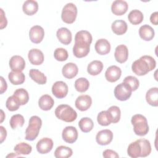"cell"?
Returning a JSON list of instances; mask_svg holds the SVG:
<instances>
[{
  "instance_id": "obj_1",
  "label": "cell",
  "mask_w": 158,
  "mask_h": 158,
  "mask_svg": "<svg viewBox=\"0 0 158 158\" xmlns=\"http://www.w3.org/2000/svg\"><path fill=\"white\" fill-rule=\"evenodd\" d=\"M156 62L150 56H141L139 59L133 62L131 65L132 71L138 76H143L155 69Z\"/></svg>"
},
{
  "instance_id": "obj_2",
  "label": "cell",
  "mask_w": 158,
  "mask_h": 158,
  "mask_svg": "<svg viewBox=\"0 0 158 158\" xmlns=\"http://www.w3.org/2000/svg\"><path fill=\"white\" fill-rule=\"evenodd\" d=\"M55 115L57 118L65 122H72L77 117L76 111L67 104L58 106L55 110Z\"/></svg>"
},
{
  "instance_id": "obj_3",
  "label": "cell",
  "mask_w": 158,
  "mask_h": 158,
  "mask_svg": "<svg viewBox=\"0 0 158 158\" xmlns=\"http://www.w3.org/2000/svg\"><path fill=\"white\" fill-rule=\"evenodd\" d=\"M42 125L41 119L36 115L31 116L29 120L28 126L25 130V139L33 141L38 136Z\"/></svg>"
},
{
  "instance_id": "obj_4",
  "label": "cell",
  "mask_w": 158,
  "mask_h": 158,
  "mask_svg": "<svg viewBox=\"0 0 158 158\" xmlns=\"http://www.w3.org/2000/svg\"><path fill=\"white\" fill-rule=\"evenodd\" d=\"M131 122L133 126V131L136 135L143 136L149 131V125L146 118L141 114H135L131 117Z\"/></svg>"
},
{
  "instance_id": "obj_5",
  "label": "cell",
  "mask_w": 158,
  "mask_h": 158,
  "mask_svg": "<svg viewBox=\"0 0 158 158\" xmlns=\"http://www.w3.org/2000/svg\"><path fill=\"white\" fill-rule=\"evenodd\" d=\"M77 15V8L73 3H67L64 6L61 14V19L64 22L68 24L73 23Z\"/></svg>"
},
{
  "instance_id": "obj_6",
  "label": "cell",
  "mask_w": 158,
  "mask_h": 158,
  "mask_svg": "<svg viewBox=\"0 0 158 158\" xmlns=\"http://www.w3.org/2000/svg\"><path fill=\"white\" fill-rule=\"evenodd\" d=\"M131 87L125 83H121L114 89V96L119 101H125L128 99L131 95Z\"/></svg>"
},
{
  "instance_id": "obj_7",
  "label": "cell",
  "mask_w": 158,
  "mask_h": 158,
  "mask_svg": "<svg viewBox=\"0 0 158 158\" xmlns=\"http://www.w3.org/2000/svg\"><path fill=\"white\" fill-rule=\"evenodd\" d=\"M68 86L62 81L55 82L52 86V93L53 95L59 99L65 98L68 93Z\"/></svg>"
},
{
  "instance_id": "obj_8",
  "label": "cell",
  "mask_w": 158,
  "mask_h": 158,
  "mask_svg": "<svg viewBox=\"0 0 158 158\" xmlns=\"http://www.w3.org/2000/svg\"><path fill=\"white\" fill-rule=\"evenodd\" d=\"M62 137L66 143L72 144L75 143L78 138V131L74 127H66L62 130Z\"/></svg>"
},
{
  "instance_id": "obj_9",
  "label": "cell",
  "mask_w": 158,
  "mask_h": 158,
  "mask_svg": "<svg viewBox=\"0 0 158 158\" xmlns=\"http://www.w3.org/2000/svg\"><path fill=\"white\" fill-rule=\"evenodd\" d=\"M44 36V29L40 25L33 26L29 31V37L31 41L35 44L41 43Z\"/></svg>"
},
{
  "instance_id": "obj_10",
  "label": "cell",
  "mask_w": 158,
  "mask_h": 158,
  "mask_svg": "<svg viewBox=\"0 0 158 158\" xmlns=\"http://www.w3.org/2000/svg\"><path fill=\"white\" fill-rule=\"evenodd\" d=\"M90 51V44L81 43L75 42L73 47V53L77 58H82L86 56Z\"/></svg>"
},
{
  "instance_id": "obj_11",
  "label": "cell",
  "mask_w": 158,
  "mask_h": 158,
  "mask_svg": "<svg viewBox=\"0 0 158 158\" xmlns=\"http://www.w3.org/2000/svg\"><path fill=\"white\" fill-rule=\"evenodd\" d=\"M113 139V133L112 131L108 129H105L99 131L96 136V140L98 144L105 146L110 144Z\"/></svg>"
},
{
  "instance_id": "obj_12",
  "label": "cell",
  "mask_w": 158,
  "mask_h": 158,
  "mask_svg": "<svg viewBox=\"0 0 158 158\" xmlns=\"http://www.w3.org/2000/svg\"><path fill=\"white\" fill-rule=\"evenodd\" d=\"M53 141L49 138H43L39 140L36 148L37 151L42 154L49 152L53 147Z\"/></svg>"
},
{
  "instance_id": "obj_13",
  "label": "cell",
  "mask_w": 158,
  "mask_h": 158,
  "mask_svg": "<svg viewBox=\"0 0 158 158\" xmlns=\"http://www.w3.org/2000/svg\"><path fill=\"white\" fill-rule=\"evenodd\" d=\"M121 75L122 70L120 68L116 65H111L109 67L105 72L106 79L110 83L117 81L120 78Z\"/></svg>"
},
{
  "instance_id": "obj_14",
  "label": "cell",
  "mask_w": 158,
  "mask_h": 158,
  "mask_svg": "<svg viewBox=\"0 0 158 158\" xmlns=\"http://www.w3.org/2000/svg\"><path fill=\"white\" fill-rule=\"evenodd\" d=\"M28 58L30 63L33 65H38L44 62V54L43 52L38 49H31L28 54Z\"/></svg>"
},
{
  "instance_id": "obj_15",
  "label": "cell",
  "mask_w": 158,
  "mask_h": 158,
  "mask_svg": "<svg viewBox=\"0 0 158 158\" xmlns=\"http://www.w3.org/2000/svg\"><path fill=\"white\" fill-rule=\"evenodd\" d=\"M9 67L12 71L22 72L25 67L24 59L20 56H13L9 60Z\"/></svg>"
},
{
  "instance_id": "obj_16",
  "label": "cell",
  "mask_w": 158,
  "mask_h": 158,
  "mask_svg": "<svg viewBox=\"0 0 158 158\" xmlns=\"http://www.w3.org/2000/svg\"><path fill=\"white\" fill-rule=\"evenodd\" d=\"M92 99L89 95L79 96L75 102V107L80 111L87 110L91 106Z\"/></svg>"
},
{
  "instance_id": "obj_17",
  "label": "cell",
  "mask_w": 158,
  "mask_h": 158,
  "mask_svg": "<svg viewBox=\"0 0 158 158\" xmlns=\"http://www.w3.org/2000/svg\"><path fill=\"white\" fill-rule=\"evenodd\" d=\"M128 5L125 1L116 0L114 1L111 6L112 12L116 15H122L128 10Z\"/></svg>"
},
{
  "instance_id": "obj_18",
  "label": "cell",
  "mask_w": 158,
  "mask_h": 158,
  "mask_svg": "<svg viewBox=\"0 0 158 158\" xmlns=\"http://www.w3.org/2000/svg\"><path fill=\"white\" fill-rule=\"evenodd\" d=\"M114 57L117 62L122 64L125 62L128 57V49L127 46L120 44L116 47Z\"/></svg>"
},
{
  "instance_id": "obj_19",
  "label": "cell",
  "mask_w": 158,
  "mask_h": 158,
  "mask_svg": "<svg viewBox=\"0 0 158 158\" xmlns=\"http://www.w3.org/2000/svg\"><path fill=\"white\" fill-rule=\"evenodd\" d=\"M78 72L77 65L72 62H69L65 64L62 69L63 76L68 79H72L77 76Z\"/></svg>"
},
{
  "instance_id": "obj_20",
  "label": "cell",
  "mask_w": 158,
  "mask_h": 158,
  "mask_svg": "<svg viewBox=\"0 0 158 158\" xmlns=\"http://www.w3.org/2000/svg\"><path fill=\"white\" fill-rule=\"evenodd\" d=\"M56 35L59 41L65 45L69 44L72 41V33L67 28L62 27L58 29L56 32Z\"/></svg>"
},
{
  "instance_id": "obj_21",
  "label": "cell",
  "mask_w": 158,
  "mask_h": 158,
  "mask_svg": "<svg viewBox=\"0 0 158 158\" xmlns=\"http://www.w3.org/2000/svg\"><path fill=\"white\" fill-rule=\"evenodd\" d=\"M95 50L99 55H106L109 53L110 51V43L104 38L99 39L95 43Z\"/></svg>"
},
{
  "instance_id": "obj_22",
  "label": "cell",
  "mask_w": 158,
  "mask_h": 158,
  "mask_svg": "<svg viewBox=\"0 0 158 158\" xmlns=\"http://www.w3.org/2000/svg\"><path fill=\"white\" fill-rule=\"evenodd\" d=\"M139 35L144 41H151L155 35V32L152 27L149 25H143L139 29Z\"/></svg>"
},
{
  "instance_id": "obj_23",
  "label": "cell",
  "mask_w": 158,
  "mask_h": 158,
  "mask_svg": "<svg viewBox=\"0 0 158 158\" xmlns=\"http://www.w3.org/2000/svg\"><path fill=\"white\" fill-rule=\"evenodd\" d=\"M54 101L52 98L48 94H44L38 100V106L43 110H49L54 106Z\"/></svg>"
},
{
  "instance_id": "obj_24",
  "label": "cell",
  "mask_w": 158,
  "mask_h": 158,
  "mask_svg": "<svg viewBox=\"0 0 158 158\" xmlns=\"http://www.w3.org/2000/svg\"><path fill=\"white\" fill-rule=\"evenodd\" d=\"M23 12L27 15H33L38 10V4L36 1L27 0L22 6Z\"/></svg>"
},
{
  "instance_id": "obj_25",
  "label": "cell",
  "mask_w": 158,
  "mask_h": 158,
  "mask_svg": "<svg viewBox=\"0 0 158 158\" xmlns=\"http://www.w3.org/2000/svg\"><path fill=\"white\" fill-rule=\"evenodd\" d=\"M142 152L141 146L138 140L131 143L127 148L128 155L132 158H136L141 157Z\"/></svg>"
},
{
  "instance_id": "obj_26",
  "label": "cell",
  "mask_w": 158,
  "mask_h": 158,
  "mask_svg": "<svg viewBox=\"0 0 158 158\" xmlns=\"http://www.w3.org/2000/svg\"><path fill=\"white\" fill-rule=\"evenodd\" d=\"M127 23L123 20H116L111 25L112 31L117 35H122L125 33L127 31Z\"/></svg>"
},
{
  "instance_id": "obj_27",
  "label": "cell",
  "mask_w": 158,
  "mask_h": 158,
  "mask_svg": "<svg viewBox=\"0 0 158 158\" xmlns=\"http://www.w3.org/2000/svg\"><path fill=\"white\" fill-rule=\"evenodd\" d=\"M146 99L149 105L157 107L158 106V88L154 87L148 89L146 94Z\"/></svg>"
},
{
  "instance_id": "obj_28",
  "label": "cell",
  "mask_w": 158,
  "mask_h": 158,
  "mask_svg": "<svg viewBox=\"0 0 158 158\" xmlns=\"http://www.w3.org/2000/svg\"><path fill=\"white\" fill-rule=\"evenodd\" d=\"M103 69V64L100 60H93L91 61L87 67L88 73L93 76L99 75Z\"/></svg>"
},
{
  "instance_id": "obj_29",
  "label": "cell",
  "mask_w": 158,
  "mask_h": 158,
  "mask_svg": "<svg viewBox=\"0 0 158 158\" xmlns=\"http://www.w3.org/2000/svg\"><path fill=\"white\" fill-rule=\"evenodd\" d=\"M29 76L34 81L39 85H44L47 82V78L46 75L37 69H30L29 72Z\"/></svg>"
},
{
  "instance_id": "obj_30",
  "label": "cell",
  "mask_w": 158,
  "mask_h": 158,
  "mask_svg": "<svg viewBox=\"0 0 158 158\" xmlns=\"http://www.w3.org/2000/svg\"><path fill=\"white\" fill-rule=\"evenodd\" d=\"M8 78L12 85H19L23 83L25 80V77L24 73L22 72L12 71L9 73Z\"/></svg>"
},
{
  "instance_id": "obj_31",
  "label": "cell",
  "mask_w": 158,
  "mask_h": 158,
  "mask_svg": "<svg viewBox=\"0 0 158 158\" xmlns=\"http://www.w3.org/2000/svg\"><path fill=\"white\" fill-rule=\"evenodd\" d=\"M13 96L17 99L20 106L26 104L29 100V95L27 91L23 88H19L16 89Z\"/></svg>"
},
{
  "instance_id": "obj_32",
  "label": "cell",
  "mask_w": 158,
  "mask_h": 158,
  "mask_svg": "<svg viewBox=\"0 0 158 158\" xmlns=\"http://www.w3.org/2000/svg\"><path fill=\"white\" fill-rule=\"evenodd\" d=\"M92 40V35L86 30H81L78 31L75 36V42H81L91 44Z\"/></svg>"
},
{
  "instance_id": "obj_33",
  "label": "cell",
  "mask_w": 158,
  "mask_h": 158,
  "mask_svg": "<svg viewBox=\"0 0 158 158\" xmlns=\"http://www.w3.org/2000/svg\"><path fill=\"white\" fill-rule=\"evenodd\" d=\"M128 19L131 23L136 25L141 23L143 22L144 16L140 10L138 9H134L129 13Z\"/></svg>"
},
{
  "instance_id": "obj_34",
  "label": "cell",
  "mask_w": 158,
  "mask_h": 158,
  "mask_svg": "<svg viewBox=\"0 0 158 158\" xmlns=\"http://www.w3.org/2000/svg\"><path fill=\"white\" fill-rule=\"evenodd\" d=\"M72 154V149L65 146H58L54 151V156L56 158H67L71 157Z\"/></svg>"
},
{
  "instance_id": "obj_35",
  "label": "cell",
  "mask_w": 158,
  "mask_h": 158,
  "mask_svg": "<svg viewBox=\"0 0 158 158\" xmlns=\"http://www.w3.org/2000/svg\"><path fill=\"white\" fill-rule=\"evenodd\" d=\"M78 126L83 132L88 133L93 128L94 123L90 118L83 117L79 121Z\"/></svg>"
},
{
  "instance_id": "obj_36",
  "label": "cell",
  "mask_w": 158,
  "mask_h": 158,
  "mask_svg": "<svg viewBox=\"0 0 158 158\" xmlns=\"http://www.w3.org/2000/svg\"><path fill=\"white\" fill-rule=\"evenodd\" d=\"M97 121L101 126H108L112 123V118L107 110H102L98 114Z\"/></svg>"
},
{
  "instance_id": "obj_37",
  "label": "cell",
  "mask_w": 158,
  "mask_h": 158,
  "mask_svg": "<svg viewBox=\"0 0 158 158\" xmlns=\"http://www.w3.org/2000/svg\"><path fill=\"white\" fill-rule=\"evenodd\" d=\"M89 86V81L85 78H79L75 81V88L80 93H84L88 90Z\"/></svg>"
},
{
  "instance_id": "obj_38",
  "label": "cell",
  "mask_w": 158,
  "mask_h": 158,
  "mask_svg": "<svg viewBox=\"0 0 158 158\" xmlns=\"http://www.w3.org/2000/svg\"><path fill=\"white\" fill-rule=\"evenodd\" d=\"M14 150L16 152L17 154L20 155H28L29 154L32 150V147L31 145L26 143H20L17 144L14 148Z\"/></svg>"
},
{
  "instance_id": "obj_39",
  "label": "cell",
  "mask_w": 158,
  "mask_h": 158,
  "mask_svg": "<svg viewBox=\"0 0 158 158\" xmlns=\"http://www.w3.org/2000/svg\"><path fill=\"white\" fill-rule=\"evenodd\" d=\"M25 123V119L23 115L20 114H15L11 117L9 122L10 127L12 129L17 128V127H22Z\"/></svg>"
},
{
  "instance_id": "obj_40",
  "label": "cell",
  "mask_w": 158,
  "mask_h": 158,
  "mask_svg": "<svg viewBox=\"0 0 158 158\" xmlns=\"http://www.w3.org/2000/svg\"><path fill=\"white\" fill-rule=\"evenodd\" d=\"M140 143L142 149V152L141 157H144L149 156L151 152V146L150 142L146 139H138Z\"/></svg>"
},
{
  "instance_id": "obj_41",
  "label": "cell",
  "mask_w": 158,
  "mask_h": 158,
  "mask_svg": "<svg viewBox=\"0 0 158 158\" xmlns=\"http://www.w3.org/2000/svg\"><path fill=\"white\" fill-rule=\"evenodd\" d=\"M112 118V123H116L118 122L120 118L121 112L120 108L116 106H112L107 110Z\"/></svg>"
},
{
  "instance_id": "obj_42",
  "label": "cell",
  "mask_w": 158,
  "mask_h": 158,
  "mask_svg": "<svg viewBox=\"0 0 158 158\" xmlns=\"http://www.w3.org/2000/svg\"><path fill=\"white\" fill-rule=\"evenodd\" d=\"M6 106L9 111L13 112L18 110L20 104L17 99L12 95L7 98L6 102Z\"/></svg>"
},
{
  "instance_id": "obj_43",
  "label": "cell",
  "mask_w": 158,
  "mask_h": 158,
  "mask_svg": "<svg viewBox=\"0 0 158 158\" xmlns=\"http://www.w3.org/2000/svg\"><path fill=\"white\" fill-rule=\"evenodd\" d=\"M54 57L58 61H65L69 57L68 52L66 49L62 48H56L54 52Z\"/></svg>"
},
{
  "instance_id": "obj_44",
  "label": "cell",
  "mask_w": 158,
  "mask_h": 158,
  "mask_svg": "<svg viewBox=\"0 0 158 158\" xmlns=\"http://www.w3.org/2000/svg\"><path fill=\"white\" fill-rule=\"evenodd\" d=\"M123 83H125L128 84L131 88L132 91H136L139 85V80L136 78L135 77L133 76H127L126 77L124 80H123Z\"/></svg>"
},
{
  "instance_id": "obj_45",
  "label": "cell",
  "mask_w": 158,
  "mask_h": 158,
  "mask_svg": "<svg viewBox=\"0 0 158 158\" xmlns=\"http://www.w3.org/2000/svg\"><path fill=\"white\" fill-rule=\"evenodd\" d=\"M102 156L105 158H109V157L117 158V157H119L118 154L115 151H114L112 149H106V150H105L102 153Z\"/></svg>"
},
{
  "instance_id": "obj_46",
  "label": "cell",
  "mask_w": 158,
  "mask_h": 158,
  "mask_svg": "<svg viewBox=\"0 0 158 158\" xmlns=\"http://www.w3.org/2000/svg\"><path fill=\"white\" fill-rule=\"evenodd\" d=\"M1 10V29H3L4 28H5L7 26V21L6 19V17L4 15V12L3 11L2 9H0Z\"/></svg>"
},
{
  "instance_id": "obj_47",
  "label": "cell",
  "mask_w": 158,
  "mask_h": 158,
  "mask_svg": "<svg viewBox=\"0 0 158 158\" xmlns=\"http://www.w3.org/2000/svg\"><path fill=\"white\" fill-rule=\"evenodd\" d=\"M150 21L153 25H157L158 24V12H155L151 15Z\"/></svg>"
},
{
  "instance_id": "obj_48",
  "label": "cell",
  "mask_w": 158,
  "mask_h": 158,
  "mask_svg": "<svg viewBox=\"0 0 158 158\" xmlns=\"http://www.w3.org/2000/svg\"><path fill=\"white\" fill-rule=\"evenodd\" d=\"M0 79H1V91H0V93L1 94H2L3 93H4L6 89H7V83L6 81V80L4 79V78L2 77H0Z\"/></svg>"
},
{
  "instance_id": "obj_49",
  "label": "cell",
  "mask_w": 158,
  "mask_h": 158,
  "mask_svg": "<svg viewBox=\"0 0 158 158\" xmlns=\"http://www.w3.org/2000/svg\"><path fill=\"white\" fill-rule=\"evenodd\" d=\"M0 130H1V143H2V142L6 139V138L7 136V131L5 129V128L2 126L0 127Z\"/></svg>"
},
{
  "instance_id": "obj_50",
  "label": "cell",
  "mask_w": 158,
  "mask_h": 158,
  "mask_svg": "<svg viewBox=\"0 0 158 158\" xmlns=\"http://www.w3.org/2000/svg\"><path fill=\"white\" fill-rule=\"evenodd\" d=\"M1 123H2V122H3V120H4V119L5 118V115H4V112H3V110H1Z\"/></svg>"
}]
</instances>
